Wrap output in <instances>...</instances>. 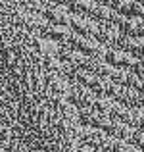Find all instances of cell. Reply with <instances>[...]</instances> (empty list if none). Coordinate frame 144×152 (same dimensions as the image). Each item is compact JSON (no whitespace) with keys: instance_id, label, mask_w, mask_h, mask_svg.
<instances>
[{"instance_id":"obj_1","label":"cell","mask_w":144,"mask_h":152,"mask_svg":"<svg viewBox=\"0 0 144 152\" xmlns=\"http://www.w3.org/2000/svg\"><path fill=\"white\" fill-rule=\"evenodd\" d=\"M104 62H108L111 67H121V69H135L137 58H133L131 54H127L123 48H106L104 54Z\"/></svg>"},{"instance_id":"obj_2","label":"cell","mask_w":144,"mask_h":152,"mask_svg":"<svg viewBox=\"0 0 144 152\" xmlns=\"http://www.w3.org/2000/svg\"><path fill=\"white\" fill-rule=\"evenodd\" d=\"M42 18L46 19L50 25H67L69 27V19H71V12L67 10L63 4H46Z\"/></svg>"},{"instance_id":"obj_3","label":"cell","mask_w":144,"mask_h":152,"mask_svg":"<svg viewBox=\"0 0 144 152\" xmlns=\"http://www.w3.org/2000/svg\"><path fill=\"white\" fill-rule=\"evenodd\" d=\"M67 96H69V102L73 104L77 110H81V108H92L96 94L92 91H89L87 87H83V85H73V87H69Z\"/></svg>"},{"instance_id":"obj_4","label":"cell","mask_w":144,"mask_h":152,"mask_svg":"<svg viewBox=\"0 0 144 152\" xmlns=\"http://www.w3.org/2000/svg\"><path fill=\"white\" fill-rule=\"evenodd\" d=\"M96 27H98V21H94V19L89 18V15L71 14L69 29L73 31V33H79V35H83V37H94Z\"/></svg>"},{"instance_id":"obj_5","label":"cell","mask_w":144,"mask_h":152,"mask_svg":"<svg viewBox=\"0 0 144 152\" xmlns=\"http://www.w3.org/2000/svg\"><path fill=\"white\" fill-rule=\"evenodd\" d=\"M119 29H121V33L125 35V37H144V23L142 19L138 18V15H133V18H121V21H119Z\"/></svg>"},{"instance_id":"obj_6","label":"cell","mask_w":144,"mask_h":152,"mask_svg":"<svg viewBox=\"0 0 144 152\" xmlns=\"http://www.w3.org/2000/svg\"><path fill=\"white\" fill-rule=\"evenodd\" d=\"M119 48H123L127 54H131L137 60H144V37H125Z\"/></svg>"},{"instance_id":"obj_7","label":"cell","mask_w":144,"mask_h":152,"mask_svg":"<svg viewBox=\"0 0 144 152\" xmlns=\"http://www.w3.org/2000/svg\"><path fill=\"white\" fill-rule=\"evenodd\" d=\"M113 123H115V119L111 118V115L100 114V112L92 110V118H90V125L89 127H94V129H98V131H102V133H108V135H110Z\"/></svg>"},{"instance_id":"obj_8","label":"cell","mask_w":144,"mask_h":152,"mask_svg":"<svg viewBox=\"0 0 144 152\" xmlns=\"http://www.w3.org/2000/svg\"><path fill=\"white\" fill-rule=\"evenodd\" d=\"M44 35H46V39L62 45V42H67V39H69V35H71V29L67 25H48Z\"/></svg>"},{"instance_id":"obj_9","label":"cell","mask_w":144,"mask_h":152,"mask_svg":"<svg viewBox=\"0 0 144 152\" xmlns=\"http://www.w3.org/2000/svg\"><path fill=\"white\" fill-rule=\"evenodd\" d=\"M115 100H111L110 96H96L94 98V104H92V110L100 112V114H111V108H113Z\"/></svg>"},{"instance_id":"obj_10","label":"cell","mask_w":144,"mask_h":152,"mask_svg":"<svg viewBox=\"0 0 144 152\" xmlns=\"http://www.w3.org/2000/svg\"><path fill=\"white\" fill-rule=\"evenodd\" d=\"M129 125L133 129H144V110L142 108H131Z\"/></svg>"},{"instance_id":"obj_11","label":"cell","mask_w":144,"mask_h":152,"mask_svg":"<svg viewBox=\"0 0 144 152\" xmlns=\"http://www.w3.org/2000/svg\"><path fill=\"white\" fill-rule=\"evenodd\" d=\"M58 45L60 42H54V41H50V39H42L41 41V50L48 56V60L58 58Z\"/></svg>"},{"instance_id":"obj_12","label":"cell","mask_w":144,"mask_h":152,"mask_svg":"<svg viewBox=\"0 0 144 152\" xmlns=\"http://www.w3.org/2000/svg\"><path fill=\"white\" fill-rule=\"evenodd\" d=\"M110 152H138L135 148L131 142L127 141H121V139H113V142H111V150Z\"/></svg>"},{"instance_id":"obj_13","label":"cell","mask_w":144,"mask_h":152,"mask_svg":"<svg viewBox=\"0 0 144 152\" xmlns=\"http://www.w3.org/2000/svg\"><path fill=\"white\" fill-rule=\"evenodd\" d=\"M131 145H133L137 150H144V129H135Z\"/></svg>"},{"instance_id":"obj_14","label":"cell","mask_w":144,"mask_h":152,"mask_svg":"<svg viewBox=\"0 0 144 152\" xmlns=\"http://www.w3.org/2000/svg\"><path fill=\"white\" fill-rule=\"evenodd\" d=\"M133 73L137 75V77L144 79V60H137V64H135V69H133Z\"/></svg>"},{"instance_id":"obj_15","label":"cell","mask_w":144,"mask_h":152,"mask_svg":"<svg viewBox=\"0 0 144 152\" xmlns=\"http://www.w3.org/2000/svg\"><path fill=\"white\" fill-rule=\"evenodd\" d=\"M77 152H100V150H94L92 146H89V145H81L77 148Z\"/></svg>"},{"instance_id":"obj_16","label":"cell","mask_w":144,"mask_h":152,"mask_svg":"<svg viewBox=\"0 0 144 152\" xmlns=\"http://www.w3.org/2000/svg\"><path fill=\"white\" fill-rule=\"evenodd\" d=\"M137 91L142 94V98H144V79H140V85H138V89H137Z\"/></svg>"},{"instance_id":"obj_17","label":"cell","mask_w":144,"mask_h":152,"mask_svg":"<svg viewBox=\"0 0 144 152\" xmlns=\"http://www.w3.org/2000/svg\"><path fill=\"white\" fill-rule=\"evenodd\" d=\"M138 18H140L142 23H144V6H140V10H138Z\"/></svg>"},{"instance_id":"obj_18","label":"cell","mask_w":144,"mask_h":152,"mask_svg":"<svg viewBox=\"0 0 144 152\" xmlns=\"http://www.w3.org/2000/svg\"><path fill=\"white\" fill-rule=\"evenodd\" d=\"M92 2H96V4H104V6H106L108 0H92Z\"/></svg>"},{"instance_id":"obj_19","label":"cell","mask_w":144,"mask_h":152,"mask_svg":"<svg viewBox=\"0 0 144 152\" xmlns=\"http://www.w3.org/2000/svg\"><path fill=\"white\" fill-rule=\"evenodd\" d=\"M46 2H50V4H62V0H46Z\"/></svg>"},{"instance_id":"obj_20","label":"cell","mask_w":144,"mask_h":152,"mask_svg":"<svg viewBox=\"0 0 144 152\" xmlns=\"http://www.w3.org/2000/svg\"><path fill=\"white\" fill-rule=\"evenodd\" d=\"M135 2H137L138 6H144V0H135Z\"/></svg>"},{"instance_id":"obj_21","label":"cell","mask_w":144,"mask_h":152,"mask_svg":"<svg viewBox=\"0 0 144 152\" xmlns=\"http://www.w3.org/2000/svg\"><path fill=\"white\" fill-rule=\"evenodd\" d=\"M140 108H142V110H144V104H142V106H140Z\"/></svg>"},{"instance_id":"obj_22","label":"cell","mask_w":144,"mask_h":152,"mask_svg":"<svg viewBox=\"0 0 144 152\" xmlns=\"http://www.w3.org/2000/svg\"><path fill=\"white\" fill-rule=\"evenodd\" d=\"M138 152H144V150H138Z\"/></svg>"}]
</instances>
